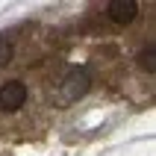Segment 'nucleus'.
<instances>
[{
  "label": "nucleus",
  "mask_w": 156,
  "mask_h": 156,
  "mask_svg": "<svg viewBox=\"0 0 156 156\" xmlns=\"http://www.w3.org/2000/svg\"><path fill=\"white\" fill-rule=\"evenodd\" d=\"M139 6L133 3V0H118V3H109V18H112L115 24H130L133 18H136Z\"/></svg>",
  "instance_id": "2"
},
{
  "label": "nucleus",
  "mask_w": 156,
  "mask_h": 156,
  "mask_svg": "<svg viewBox=\"0 0 156 156\" xmlns=\"http://www.w3.org/2000/svg\"><path fill=\"white\" fill-rule=\"evenodd\" d=\"M139 65L144 71H150V74L156 71V44H147V47L139 53Z\"/></svg>",
  "instance_id": "3"
},
{
  "label": "nucleus",
  "mask_w": 156,
  "mask_h": 156,
  "mask_svg": "<svg viewBox=\"0 0 156 156\" xmlns=\"http://www.w3.org/2000/svg\"><path fill=\"white\" fill-rule=\"evenodd\" d=\"M27 103V88L18 80H9L0 86V112H18Z\"/></svg>",
  "instance_id": "1"
},
{
  "label": "nucleus",
  "mask_w": 156,
  "mask_h": 156,
  "mask_svg": "<svg viewBox=\"0 0 156 156\" xmlns=\"http://www.w3.org/2000/svg\"><path fill=\"white\" fill-rule=\"evenodd\" d=\"M9 56V35H0V62Z\"/></svg>",
  "instance_id": "4"
}]
</instances>
